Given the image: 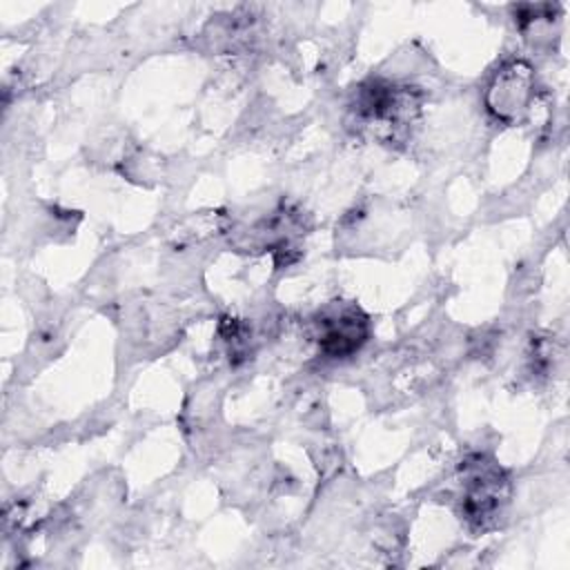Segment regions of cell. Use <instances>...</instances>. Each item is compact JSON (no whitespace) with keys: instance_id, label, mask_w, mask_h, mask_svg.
<instances>
[{"instance_id":"cell-1","label":"cell","mask_w":570,"mask_h":570,"mask_svg":"<svg viewBox=\"0 0 570 570\" xmlns=\"http://www.w3.org/2000/svg\"><path fill=\"white\" fill-rule=\"evenodd\" d=\"M352 111L376 136L396 138L412 127L421 111V94L414 87L372 78L356 89Z\"/></svg>"},{"instance_id":"cell-2","label":"cell","mask_w":570,"mask_h":570,"mask_svg":"<svg viewBox=\"0 0 570 570\" xmlns=\"http://www.w3.org/2000/svg\"><path fill=\"white\" fill-rule=\"evenodd\" d=\"M543 96L537 69L528 60L514 58L492 73L485 87V107L503 125L517 127L534 122Z\"/></svg>"},{"instance_id":"cell-3","label":"cell","mask_w":570,"mask_h":570,"mask_svg":"<svg viewBox=\"0 0 570 570\" xmlns=\"http://www.w3.org/2000/svg\"><path fill=\"white\" fill-rule=\"evenodd\" d=\"M461 512L474 528H488L510 499L505 470L485 454L468 456L461 468Z\"/></svg>"},{"instance_id":"cell-4","label":"cell","mask_w":570,"mask_h":570,"mask_svg":"<svg viewBox=\"0 0 570 570\" xmlns=\"http://www.w3.org/2000/svg\"><path fill=\"white\" fill-rule=\"evenodd\" d=\"M314 336L323 354L345 358L365 345L370 318L354 303H332L314 318Z\"/></svg>"}]
</instances>
